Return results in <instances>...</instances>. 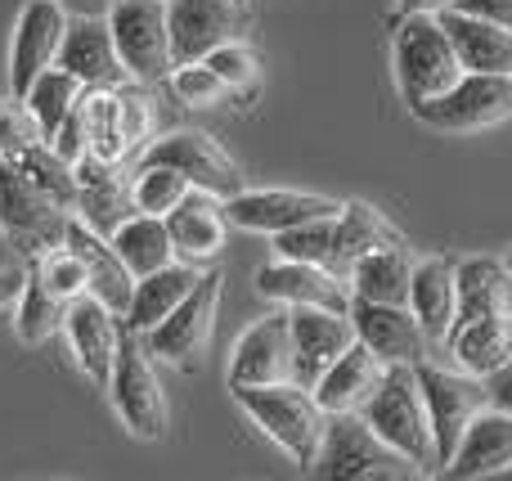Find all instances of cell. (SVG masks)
<instances>
[{
  "mask_svg": "<svg viewBox=\"0 0 512 481\" xmlns=\"http://www.w3.org/2000/svg\"><path fill=\"white\" fill-rule=\"evenodd\" d=\"M171 90H176L180 104H189V108H212V104H221V99L230 95V86L216 77V68L207 59L176 63V68H171Z\"/></svg>",
  "mask_w": 512,
  "mask_h": 481,
  "instance_id": "60d3db41",
  "label": "cell"
},
{
  "mask_svg": "<svg viewBox=\"0 0 512 481\" xmlns=\"http://www.w3.org/2000/svg\"><path fill=\"white\" fill-rule=\"evenodd\" d=\"M274 252L288 261H315V266H333L337 257V216H319V221L292 225V230L270 234Z\"/></svg>",
  "mask_w": 512,
  "mask_h": 481,
  "instance_id": "f35d334b",
  "label": "cell"
},
{
  "mask_svg": "<svg viewBox=\"0 0 512 481\" xmlns=\"http://www.w3.org/2000/svg\"><path fill=\"white\" fill-rule=\"evenodd\" d=\"M351 324L355 338L382 360V365H423L427 360V329L418 324L414 306L396 302H369L351 297Z\"/></svg>",
  "mask_w": 512,
  "mask_h": 481,
  "instance_id": "4fadbf2b",
  "label": "cell"
},
{
  "mask_svg": "<svg viewBox=\"0 0 512 481\" xmlns=\"http://www.w3.org/2000/svg\"><path fill=\"white\" fill-rule=\"evenodd\" d=\"M288 311H292V356H297L292 378L315 392L324 369L355 342L351 311H328V306H288Z\"/></svg>",
  "mask_w": 512,
  "mask_h": 481,
  "instance_id": "e0dca14e",
  "label": "cell"
},
{
  "mask_svg": "<svg viewBox=\"0 0 512 481\" xmlns=\"http://www.w3.org/2000/svg\"><path fill=\"white\" fill-rule=\"evenodd\" d=\"M346 203L324 194H297V189H243L225 203V216L239 230H256V234H279L292 225L319 221V216H342Z\"/></svg>",
  "mask_w": 512,
  "mask_h": 481,
  "instance_id": "2e32d148",
  "label": "cell"
},
{
  "mask_svg": "<svg viewBox=\"0 0 512 481\" xmlns=\"http://www.w3.org/2000/svg\"><path fill=\"white\" fill-rule=\"evenodd\" d=\"M68 306L72 302L54 297L50 288H45V279L36 275L32 266H27V284H23V293H18V302H14L18 342H27V347H41V342H50L59 329H68Z\"/></svg>",
  "mask_w": 512,
  "mask_h": 481,
  "instance_id": "836d02e7",
  "label": "cell"
},
{
  "mask_svg": "<svg viewBox=\"0 0 512 481\" xmlns=\"http://www.w3.org/2000/svg\"><path fill=\"white\" fill-rule=\"evenodd\" d=\"M418 122L436 131H481L512 117V77L504 72H463L445 95L414 108Z\"/></svg>",
  "mask_w": 512,
  "mask_h": 481,
  "instance_id": "30bf717a",
  "label": "cell"
},
{
  "mask_svg": "<svg viewBox=\"0 0 512 481\" xmlns=\"http://www.w3.org/2000/svg\"><path fill=\"white\" fill-rule=\"evenodd\" d=\"M144 162H167V167H176L180 176H189V185H194V189L225 198V203H230L234 194H243V189H248V185H243L239 162H234L230 153H225L221 144H216L212 135H203V131L162 135V140L149 144Z\"/></svg>",
  "mask_w": 512,
  "mask_h": 481,
  "instance_id": "8fae6325",
  "label": "cell"
},
{
  "mask_svg": "<svg viewBox=\"0 0 512 481\" xmlns=\"http://www.w3.org/2000/svg\"><path fill=\"white\" fill-rule=\"evenodd\" d=\"M86 104V122H90V153L99 162H122L131 153V140L122 131V104H117V90H86L81 95Z\"/></svg>",
  "mask_w": 512,
  "mask_h": 481,
  "instance_id": "8d00e7d4",
  "label": "cell"
},
{
  "mask_svg": "<svg viewBox=\"0 0 512 481\" xmlns=\"http://www.w3.org/2000/svg\"><path fill=\"white\" fill-rule=\"evenodd\" d=\"M68 23H72V14L59 0H27L23 5L18 27H14V50H9V90H14L18 99L32 90V81L41 77L45 68L59 63Z\"/></svg>",
  "mask_w": 512,
  "mask_h": 481,
  "instance_id": "7c38bea8",
  "label": "cell"
},
{
  "mask_svg": "<svg viewBox=\"0 0 512 481\" xmlns=\"http://www.w3.org/2000/svg\"><path fill=\"white\" fill-rule=\"evenodd\" d=\"M0 234L27 261L50 252L68 234V207H59L50 194H41L18 171V162H9V158H0Z\"/></svg>",
  "mask_w": 512,
  "mask_h": 481,
  "instance_id": "52a82bcc",
  "label": "cell"
},
{
  "mask_svg": "<svg viewBox=\"0 0 512 481\" xmlns=\"http://www.w3.org/2000/svg\"><path fill=\"white\" fill-rule=\"evenodd\" d=\"M418 387H423L427 401V419H432V441H436V468H450L454 450H459L463 432L472 428L481 410L490 405V387L486 378L468 374V369H441L432 360L418 365Z\"/></svg>",
  "mask_w": 512,
  "mask_h": 481,
  "instance_id": "5b68a950",
  "label": "cell"
},
{
  "mask_svg": "<svg viewBox=\"0 0 512 481\" xmlns=\"http://www.w3.org/2000/svg\"><path fill=\"white\" fill-rule=\"evenodd\" d=\"M113 248H117V257L126 261V270H131L135 279H144V275H153V270L180 261L176 239H171V230H167V216H149V212H135L126 225H117Z\"/></svg>",
  "mask_w": 512,
  "mask_h": 481,
  "instance_id": "1f68e13d",
  "label": "cell"
},
{
  "mask_svg": "<svg viewBox=\"0 0 512 481\" xmlns=\"http://www.w3.org/2000/svg\"><path fill=\"white\" fill-rule=\"evenodd\" d=\"M59 68H68L86 90H95V86L99 90H117V86L131 81L122 54H117L108 14L104 18L99 14H72L68 36H63V50H59Z\"/></svg>",
  "mask_w": 512,
  "mask_h": 481,
  "instance_id": "5bb4252c",
  "label": "cell"
},
{
  "mask_svg": "<svg viewBox=\"0 0 512 481\" xmlns=\"http://www.w3.org/2000/svg\"><path fill=\"white\" fill-rule=\"evenodd\" d=\"M27 266L36 270V275L45 279V288H50L54 297H63V302H77V297L90 293V275H86V261L77 257V252L68 248V243H54L50 252H41V257H32Z\"/></svg>",
  "mask_w": 512,
  "mask_h": 481,
  "instance_id": "ab89813d",
  "label": "cell"
},
{
  "mask_svg": "<svg viewBox=\"0 0 512 481\" xmlns=\"http://www.w3.org/2000/svg\"><path fill=\"white\" fill-rule=\"evenodd\" d=\"M504 261H508V270H512V252H508V257H504Z\"/></svg>",
  "mask_w": 512,
  "mask_h": 481,
  "instance_id": "816d5d0a",
  "label": "cell"
},
{
  "mask_svg": "<svg viewBox=\"0 0 512 481\" xmlns=\"http://www.w3.org/2000/svg\"><path fill=\"white\" fill-rule=\"evenodd\" d=\"M409 306H414L418 324L427 329L432 342H445L459 311V261L450 257H427L414 266V288H409Z\"/></svg>",
  "mask_w": 512,
  "mask_h": 481,
  "instance_id": "83f0119b",
  "label": "cell"
},
{
  "mask_svg": "<svg viewBox=\"0 0 512 481\" xmlns=\"http://www.w3.org/2000/svg\"><path fill=\"white\" fill-rule=\"evenodd\" d=\"M441 23L450 32L454 50H459L463 72H504V77H512V27L468 14L459 5L445 9Z\"/></svg>",
  "mask_w": 512,
  "mask_h": 481,
  "instance_id": "d4e9b609",
  "label": "cell"
},
{
  "mask_svg": "<svg viewBox=\"0 0 512 481\" xmlns=\"http://www.w3.org/2000/svg\"><path fill=\"white\" fill-rule=\"evenodd\" d=\"M230 392L274 446L288 450L301 468L315 464L328 414L310 387H301L297 378H283V383H248V387H230Z\"/></svg>",
  "mask_w": 512,
  "mask_h": 481,
  "instance_id": "6da1fadb",
  "label": "cell"
},
{
  "mask_svg": "<svg viewBox=\"0 0 512 481\" xmlns=\"http://www.w3.org/2000/svg\"><path fill=\"white\" fill-rule=\"evenodd\" d=\"M414 266L418 261L409 257L400 243L391 248H378L369 257H360L346 275L355 297H369V302H396V306H409V288H414Z\"/></svg>",
  "mask_w": 512,
  "mask_h": 481,
  "instance_id": "4dcf8cb0",
  "label": "cell"
},
{
  "mask_svg": "<svg viewBox=\"0 0 512 481\" xmlns=\"http://www.w3.org/2000/svg\"><path fill=\"white\" fill-rule=\"evenodd\" d=\"M117 104H122V131H126V140H131V149L135 144H144L153 135V122H158V113H153V99L140 90V81H126V86H117Z\"/></svg>",
  "mask_w": 512,
  "mask_h": 481,
  "instance_id": "ee69618b",
  "label": "cell"
},
{
  "mask_svg": "<svg viewBox=\"0 0 512 481\" xmlns=\"http://www.w3.org/2000/svg\"><path fill=\"white\" fill-rule=\"evenodd\" d=\"M445 473L463 477V481L512 473V414L486 405V410L472 419V428L463 432V441H459V450H454Z\"/></svg>",
  "mask_w": 512,
  "mask_h": 481,
  "instance_id": "603a6c76",
  "label": "cell"
},
{
  "mask_svg": "<svg viewBox=\"0 0 512 481\" xmlns=\"http://www.w3.org/2000/svg\"><path fill=\"white\" fill-rule=\"evenodd\" d=\"M490 315H512V270L499 257H468L459 261V320H490Z\"/></svg>",
  "mask_w": 512,
  "mask_h": 481,
  "instance_id": "f546056e",
  "label": "cell"
},
{
  "mask_svg": "<svg viewBox=\"0 0 512 481\" xmlns=\"http://www.w3.org/2000/svg\"><path fill=\"white\" fill-rule=\"evenodd\" d=\"M243 0H171V54L176 63H198L225 41H239Z\"/></svg>",
  "mask_w": 512,
  "mask_h": 481,
  "instance_id": "9a60e30c",
  "label": "cell"
},
{
  "mask_svg": "<svg viewBox=\"0 0 512 481\" xmlns=\"http://www.w3.org/2000/svg\"><path fill=\"white\" fill-rule=\"evenodd\" d=\"M81 95H86V86H81L68 68H45L41 77L32 81V90L23 95V104L32 108L36 126H41V140H50V135L59 131L63 117L81 104Z\"/></svg>",
  "mask_w": 512,
  "mask_h": 481,
  "instance_id": "e575fe53",
  "label": "cell"
},
{
  "mask_svg": "<svg viewBox=\"0 0 512 481\" xmlns=\"http://www.w3.org/2000/svg\"><path fill=\"white\" fill-rule=\"evenodd\" d=\"M77 180H81V194H77V216L90 221L99 234L113 239L117 225H126L140 207H135V185L117 171V162H99L95 153L77 162Z\"/></svg>",
  "mask_w": 512,
  "mask_h": 481,
  "instance_id": "44dd1931",
  "label": "cell"
},
{
  "mask_svg": "<svg viewBox=\"0 0 512 481\" xmlns=\"http://www.w3.org/2000/svg\"><path fill=\"white\" fill-rule=\"evenodd\" d=\"M198 279H203V270H198L194 261H171V266L135 279V293H131V306H126V315H122V329L149 333L153 324H162L189 293H194Z\"/></svg>",
  "mask_w": 512,
  "mask_h": 481,
  "instance_id": "484cf974",
  "label": "cell"
},
{
  "mask_svg": "<svg viewBox=\"0 0 512 481\" xmlns=\"http://www.w3.org/2000/svg\"><path fill=\"white\" fill-rule=\"evenodd\" d=\"M256 293L279 306H328V311H351V284H342L333 266L315 261H270L256 270Z\"/></svg>",
  "mask_w": 512,
  "mask_h": 481,
  "instance_id": "ac0fdd59",
  "label": "cell"
},
{
  "mask_svg": "<svg viewBox=\"0 0 512 481\" xmlns=\"http://www.w3.org/2000/svg\"><path fill=\"white\" fill-rule=\"evenodd\" d=\"M117 54H122L131 81L153 86L176 68L171 54V0H117L108 9Z\"/></svg>",
  "mask_w": 512,
  "mask_h": 481,
  "instance_id": "8992f818",
  "label": "cell"
},
{
  "mask_svg": "<svg viewBox=\"0 0 512 481\" xmlns=\"http://www.w3.org/2000/svg\"><path fill=\"white\" fill-rule=\"evenodd\" d=\"M207 63L216 68V77L230 86V95H252L256 81H261V63L243 41H225L207 54Z\"/></svg>",
  "mask_w": 512,
  "mask_h": 481,
  "instance_id": "b9f144b4",
  "label": "cell"
},
{
  "mask_svg": "<svg viewBox=\"0 0 512 481\" xmlns=\"http://www.w3.org/2000/svg\"><path fill=\"white\" fill-rule=\"evenodd\" d=\"M486 387H490V405L512 414V356L495 369V374H486Z\"/></svg>",
  "mask_w": 512,
  "mask_h": 481,
  "instance_id": "bcb514c9",
  "label": "cell"
},
{
  "mask_svg": "<svg viewBox=\"0 0 512 481\" xmlns=\"http://www.w3.org/2000/svg\"><path fill=\"white\" fill-rule=\"evenodd\" d=\"M297 369L292 356V311H274L265 320H256L230 356V387L248 383H283Z\"/></svg>",
  "mask_w": 512,
  "mask_h": 481,
  "instance_id": "d6986e66",
  "label": "cell"
},
{
  "mask_svg": "<svg viewBox=\"0 0 512 481\" xmlns=\"http://www.w3.org/2000/svg\"><path fill=\"white\" fill-rule=\"evenodd\" d=\"M382 374H387V365H382V360L373 356L360 338H355L351 347H346L342 356L324 369V378L315 383V396H319V405H324V414L364 410V405H369V396L378 392Z\"/></svg>",
  "mask_w": 512,
  "mask_h": 481,
  "instance_id": "cb8c5ba5",
  "label": "cell"
},
{
  "mask_svg": "<svg viewBox=\"0 0 512 481\" xmlns=\"http://www.w3.org/2000/svg\"><path fill=\"white\" fill-rule=\"evenodd\" d=\"M167 230H171V239H176L180 261H194V266H203V261H212L216 252L225 248V230H230L225 198L194 189V194H189L185 203H180L176 212L167 216Z\"/></svg>",
  "mask_w": 512,
  "mask_h": 481,
  "instance_id": "4316f807",
  "label": "cell"
},
{
  "mask_svg": "<svg viewBox=\"0 0 512 481\" xmlns=\"http://www.w3.org/2000/svg\"><path fill=\"white\" fill-rule=\"evenodd\" d=\"M45 144H50V149L59 153L63 162H72V167H77L81 158H90V122H86V104L72 108V113L63 117V126H59V131H54Z\"/></svg>",
  "mask_w": 512,
  "mask_h": 481,
  "instance_id": "f6af8a7d",
  "label": "cell"
},
{
  "mask_svg": "<svg viewBox=\"0 0 512 481\" xmlns=\"http://www.w3.org/2000/svg\"><path fill=\"white\" fill-rule=\"evenodd\" d=\"M454 356V365L468 369V374L486 378L512 356V315H490V320H459L450 324L441 342Z\"/></svg>",
  "mask_w": 512,
  "mask_h": 481,
  "instance_id": "f1b7e54d",
  "label": "cell"
},
{
  "mask_svg": "<svg viewBox=\"0 0 512 481\" xmlns=\"http://www.w3.org/2000/svg\"><path fill=\"white\" fill-rule=\"evenodd\" d=\"M122 315L113 311L108 302H99L95 293L77 297L68 306V342H72V356H77L81 374L95 378L99 387H108L117 365V351H122Z\"/></svg>",
  "mask_w": 512,
  "mask_h": 481,
  "instance_id": "ffe728a7",
  "label": "cell"
},
{
  "mask_svg": "<svg viewBox=\"0 0 512 481\" xmlns=\"http://www.w3.org/2000/svg\"><path fill=\"white\" fill-rule=\"evenodd\" d=\"M310 473L328 481H378V477L396 481V477L418 473V468L400 450H391L360 410H346V414H328V428Z\"/></svg>",
  "mask_w": 512,
  "mask_h": 481,
  "instance_id": "277c9868",
  "label": "cell"
},
{
  "mask_svg": "<svg viewBox=\"0 0 512 481\" xmlns=\"http://www.w3.org/2000/svg\"><path fill=\"white\" fill-rule=\"evenodd\" d=\"M41 140V126H36L32 108L23 99H0V158H18L23 149Z\"/></svg>",
  "mask_w": 512,
  "mask_h": 481,
  "instance_id": "7bdbcfd3",
  "label": "cell"
},
{
  "mask_svg": "<svg viewBox=\"0 0 512 481\" xmlns=\"http://www.w3.org/2000/svg\"><path fill=\"white\" fill-rule=\"evenodd\" d=\"M189 194H194V185L176 167H167V162H140V176H135V207L140 212L171 216Z\"/></svg>",
  "mask_w": 512,
  "mask_h": 481,
  "instance_id": "74e56055",
  "label": "cell"
},
{
  "mask_svg": "<svg viewBox=\"0 0 512 481\" xmlns=\"http://www.w3.org/2000/svg\"><path fill=\"white\" fill-rule=\"evenodd\" d=\"M59 5L68 9V14H99V18H104L117 0H59Z\"/></svg>",
  "mask_w": 512,
  "mask_h": 481,
  "instance_id": "f907efd6",
  "label": "cell"
},
{
  "mask_svg": "<svg viewBox=\"0 0 512 481\" xmlns=\"http://www.w3.org/2000/svg\"><path fill=\"white\" fill-rule=\"evenodd\" d=\"M463 77L459 50L445 32L441 14H405L396 23V86L414 113L418 104L445 95Z\"/></svg>",
  "mask_w": 512,
  "mask_h": 481,
  "instance_id": "3957f363",
  "label": "cell"
},
{
  "mask_svg": "<svg viewBox=\"0 0 512 481\" xmlns=\"http://www.w3.org/2000/svg\"><path fill=\"white\" fill-rule=\"evenodd\" d=\"M459 9H468V14L490 18V23H504V27H512V0H459Z\"/></svg>",
  "mask_w": 512,
  "mask_h": 481,
  "instance_id": "7dc6e473",
  "label": "cell"
},
{
  "mask_svg": "<svg viewBox=\"0 0 512 481\" xmlns=\"http://www.w3.org/2000/svg\"><path fill=\"white\" fill-rule=\"evenodd\" d=\"M459 0H396V14H445V9H454Z\"/></svg>",
  "mask_w": 512,
  "mask_h": 481,
  "instance_id": "681fc988",
  "label": "cell"
},
{
  "mask_svg": "<svg viewBox=\"0 0 512 481\" xmlns=\"http://www.w3.org/2000/svg\"><path fill=\"white\" fill-rule=\"evenodd\" d=\"M23 284H27V270H0V311H9L18 302Z\"/></svg>",
  "mask_w": 512,
  "mask_h": 481,
  "instance_id": "c3c4849f",
  "label": "cell"
},
{
  "mask_svg": "<svg viewBox=\"0 0 512 481\" xmlns=\"http://www.w3.org/2000/svg\"><path fill=\"white\" fill-rule=\"evenodd\" d=\"M364 419L373 423L382 441L391 450L409 459L418 473H432L436 468V441H432V419H427V401L423 387H418V365H387L378 392L364 405Z\"/></svg>",
  "mask_w": 512,
  "mask_h": 481,
  "instance_id": "7a4b0ae2",
  "label": "cell"
},
{
  "mask_svg": "<svg viewBox=\"0 0 512 481\" xmlns=\"http://www.w3.org/2000/svg\"><path fill=\"white\" fill-rule=\"evenodd\" d=\"M108 396H113V410L131 437H140V441L167 437V396H162V383L149 365V347H140L135 333L122 338L113 378H108Z\"/></svg>",
  "mask_w": 512,
  "mask_h": 481,
  "instance_id": "9c48e42d",
  "label": "cell"
},
{
  "mask_svg": "<svg viewBox=\"0 0 512 481\" xmlns=\"http://www.w3.org/2000/svg\"><path fill=\"white\" fill-rule=\"evenodd\" d=\"M9 162H18V171H23V176L32 180V185L41 189V194H50L59 207L77 212V194H81L77 167H72V162H63L45 140H36L32 149H23L18 158H9Z\"/></svg>",
  "mask_w": 512,
  "mask_h": 481,
  "instance_id": "d590c367",
  "label": "cell"
},
{
  "mask_svg": "<svg viewBox=\"0 0 512 481\" xmlns=\"http://www.w3.org/2000/svg\"><path fill=\"white\" fill-rule=\"evenodd\" d=\"M391 243H400V234L387 225V216L373 212L369 203H346L342 216H337V257H333V270L346 279L355 261L369 257V252H378V248H391Z\"/></svg>",
  "mask_w": 512,
  "mask_h": 481,
  "instance_id": "d6a6232c",
  "label": "cell"
},
{
  "mask_svg": "<svg viewBox=\"0 0 512 481\" xmlns=\"http://www.w3.org/2000/svg\"><path fill=\"white\" fill-rule=\"evenodd\" d=\"M221 284L225 279L216 275V270H207V275L194 284V293H189L167 320L153 324V329L144 333L149 356L167 360V365H176V369H194L198 360H207L216 311H221Z\"/></svg>",
  "mask_w": 512,
  "mask_h": 481,
  "instance_id": "ba28073f",
  "label": "cell"
},
{
  "mask_svg": "<svg viewBox=\"0 0 512 481\" xmlns=\"http://www.w3.org/2000/svg\"><path fill=\"white\" fill-rule=\"evenodd\" d=\"M63 243H68L72 252H77L81 261H86V275H90V293L99 297V302H108L117 315H126V306H131V293H135V275L126 270V261L117 257L113 239L108 234H99L90 221H81V216H68V234H63Z\"/></svg>",
  "mask_w": 512,
  "mask_h": 481,
  "instance_id": "7402d4cb",
  "label": "cell"
}]
</instances>
